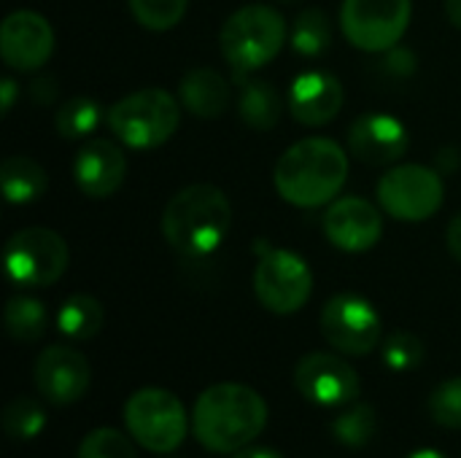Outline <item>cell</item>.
<instances>
[{"instance_id":"obj_1","label":"cell","mask_w":461,"mask_h":458,"mask_svg":"<svg viewBox=\"0 0 461 458\" xmlns=\"http://www.w3.org/2000/svg\"><path fill=\"white\" fill-rule=\"evenodd\" d=\"M267 427V402L243 383H216L194 402L192 429L211 454H238Z\"/></svg>"},{"instance_id":"obj_2","label":"cell","mask_w":461,"mask_h":458,"mask_svg":"<svg viewBox=\"0 0 461 458\" xmlns=\"http://www.w3.org/2000/svg\"><path fill=\"white\" fill-rule=\"evenodd\" d=\"M348 178V157L332 138H303L289 146L273 170L276 192L294 208L335 202Z\"/></svg>"},{"instance_id":"obj_3","label":"cell","mask_w":461,"mask_h":458,"mask_svg":"<svg viewBox=\"0 0 461 458\" xmlns=\"http://www.w3.org/2000/svg\"><path fill=\"white\" fill-rule=\"evenodd\" d=\"M232 227V205L213 184H192L176 192L162 211L167 246L186 259H205L221 248Z\"/></svg>"},{"instance_id":"obj_4","label":"cell","mask_w":461,"mask_h":458,"mask_svg":"<svg viewBox=\"0 0 461 458\" xmlns=\"http://www.w3.org/2000/svg\"><path fill=\"white\" fill-rule=\"evenodd\" d=\"M286 40V22L281 11L262 3H249L227 16L219 32L221 57L232 73H254L273 62Z\"/></svg>"},{"instance_id":"obj_5","label":"cell","mask_w":461,"mask_h":458,"mask_svg":"<svg viewBox=\"0 0 461 458\" xmlns=\"http://www.w3.org/2000/svg\"><path fill=\"white\" fill-rule=\"evenodd\" d=\"M181 121L178 100L159 86H146L124 94L108 108V130L116 140L135 151L165 146Z\"/></svg>"},{"instance_id":"obj_6","label":"cell","mask_w":461,"mask_h":458,"mask_svg":"<svg viewBox=\"0 0 461 458\" xmlns=\"http://www.w3.org/2000/svg\"><path fill=\"white\" fill-rule=\"evenodd\" d=\"M124 427L135 445L151 454H173L189 432L181 400L165 389H140L124 405Z\"/></svg>"},{"instance_id":"obj_7","label":"cell","mask_w":461,"mask_h":458,"mask_svg":"<svg viewBox=\"0 0 461 458\" xmlns=\"http://www.w3.org/2000/svg\"><path fill=\"white\" fill-rule=\"evenodd\" d=\"M259 262L254 267V294L259 305L276 316L297 313L313 292V273L308 262L289 251L257 243Z\"/></svg>"},{"instance_id":"obj_8","label":"cell","mask_w":461,"mask_h":458,"mask_svg":"<svg viewBox=\"0 0 461 458\" xmlns=\"http://www.w3.org/2000/svg\"><path fill=\"white\" fill-rule=\"evenodd\" d=\"M70 262L68 243L62 235L46 227H30L5 243V273L14 286L43 289L57 283Z\"/></svg>"},{"instance_id":"obj_9","label":"cell","mask_w":461,"mask_h":458,"mask_svg":"<svg viewBox=\"0 0 461 458\" xmlns=\"http://www.w3.org/2000/svg\"><path fill=\"white\" fill-rule=\"evenodd\" d=\"M413 0H343L340 27L359 51L384 54L408 32Z\"/></svg>"},{"instance_id":"obj_10","label":"cell","mask_w":461,"mask_h":458,"mask_svg":"<svg viewBox=\"0 0 461 458\" xmlns=\"http://www.w3.org/2000/svg\"><path fill=\"white\" fill-rule=\"evenodd\" d=\"M446 200L438 170L427 165H397L378 181V202L397 221H427Z\"/></svg>"},{"instance_id":"obj_11","label":"cell","mask_w":461,"mask_h":458,"mask_svg":"<svg viewBox=\"0 0 461 458\" xmlns=\"http://www.w3.org/2000/svg\"><path fill=\"white\" fill-rule=\"evenodd\" d=\"M321 335L346 356H367L384 337V321L370 300L359 294H335L321 310Z\"/></svg>"},{"instance_id":"obj_12","label":"cell","mask_w":461,"mask_h":458,"mask_svg":"<svg viewBox=\"0 0 461 458\" xmlns=\"http://www.w3.org/2000/svg\"><path fill=\"white\" fill-rule=\"evenodd\" d=\"M294 386L311 405L319 408H346L357 402L362 391L357 370L346 359L324 351H313L297 362Z\"/></svg>"},{"instance_id":"obj_13","label":"cell","mask_w":461,"mask_h":458,"mask_svg":"<svg viewBox=\"0 0 461 458\" xmlns=\"http://www.w3.org/2000/svg\"><path fill=\"white\" fill-rule=\"evenodd\" d=\"M89 381L86 356L70 346H49L35 359V389L54 408L76 405L89 391Z\"/></svg>"},{"instance_id":"obj_14","label":"cell","mask_w":461,"mask_h":458,"mask_svg":"<svg viewBox=\"0 0 461 458\" xmlns=\"http://www.w3.org/2000/svg\"><path fill=\"white\" fill-rule=\"evenodd\" d=\"M54 51V30L38 11H14L0 24V57L19 73L41 70Z\"/></svg>"},{"instance_id":"obj_15","label":"cell","mask_w":461,"mask_h":458,"mask_svg":"<svg viewBox=\"0 0 461 458\" xmlns=\"http://www.w3.org/2000/svg\"><path fill=\"white\" fill-rule=\"evenodd\" d=\"M348 148L365 165H375V167L394 165L408 154L411 132L397 116L384 111H370L354 119L348 130Z\"/></svg>"},{"instance_id":"obj_16","label":"cell","mask_w":461,"mask_h":458,"mask_svg":"<svg viewBox=\"0 0 461 458\" xmlns=\"http://www.w3.org/2000/svg\"><path fill=\"white\" fill-rule=\"evenodd\" d=\"M324 235L335 248L346 254H362L381 240L384 216L362 197H340L324 213Z\"/></svg>"},{"instance_id":"obj_17","label":"cell","mask_w":461,"mask_h":458,"mask_svg":"<svg viewBox=\"0 0 461 458\" xmlns=\"http://www.w3.org/2000/svg\"><path fill=\"white\" fill-rule=\"evenodd\" d=\"M127 175L124 151L108 138L86 140L73 159V178L78 189L92 200H105L119 192Z\"/></svg>"},{"instance_id":"obj_18","label":"cell","mask_w":461,"mask_h":458,"mask_svg":"<svg viewBox=\"0 0 461 458\" xmlns=\"http://www.w3.org/2000/svg\"><path fill=\"white\" fill-rule=\"evenodd\" d=\"M346 103L343 84L327 70H308L289 86V111L303 127L330 124Z\"/></svg>"},{"instance_id":"obj_19","label":"cell","mask_w":461,"mask_h":458,"mask_svg":"<svg viewBox=\"0 0 461 458\" xmlns=\"http://www.w3.org/2000/svg\"><path fill=\"white\" fill-rule=\"evenodd\" d=\"M230 84L213 67H192L178 84L181 105L197 119H219L230 108Z\"/></svg>"},{"instance_id":"obj_20","label":"cell","mask_w":461,"mask_h":458,"mask_svg":"<svg viewBox=\"0 0 461 458\" xmlns=\"http://www.w3.org/2000/svg\"><path fill=\"white\" fill-rule=\"evenodd\" d=\"M240 94H238V113L240 119L259 132L273 130L281 121L284 113V100L276 89V84L265 78H249V73H232Z\"/></svg>"},{"instance_id":"obj_21","label":"cell","mask_w":461,"mask_h":458,"mask_svg":"<svg viewBox=\"0 0 461 458\" xmlns=\"http://www.w3.org/2000/svg\"><path fill=\"white\" fill-rule=\"evenodd\" d=\"M0 186L11 205H27L43 197L49 178L46 170L27 154H11L0 165Z\"/></svg>"},{"instance_id":"obj_22","label":"cell","mask_w":461,"mask_h":458,"mask_svg":"<svg viewBox=\"0 0 461 458\" xmlns=\"http://www.w3.org/2000/svg\"><path fill=\"white\" fill-rule=\"evenodd\" d=\"M103 321H105V310L89 294H73L57 310V329L76 343L92 340L103 329Z\"/></svg>"},{"instance_id":"obj_23","label":"cell","mask_w":461,"mask_h":458,"mask_svg":"<svg viewBox=\"0 0 461 458\" xmlns=\"http://www.w3.org/2000/svg\"><path fill=\"white\" fill-rule=\"evenodd\" d=\"M108 121V113L103 111V105L92 97H70L59 105L57 116H54V127L62 138L68 140H81L89 138L92 132L100 130V124Z\"/></svg>"},{"instance_id":"obj_24","label":"cell","mask_w":461,"mask_h":458,"mask_svg":"<svg viewBox=\"0 0 461 458\" xmlns=\"http://www.w3.org/2000/svg\"><path fill=\"white\" fill-rule=\"evenodd\" d=\"M378 429V416L375 408L367 402H351L346 410L332 421V437L348 448V451H362L373 443Z\"/></svg>"},{"instance_id":"obj_25","label":"cell","mask_w":461,"mask_h":458,"mask_svg":"<svg viewBox=\"0 0 461 458\" xmlns=\"http://www.w3.org/2000/svg\"><path fill=\"white\" fill-rule=\"evenodd\" d=\"M332 46V24L321 8H305L292 24V49L300 57H321Z\"/></svg>"},{"instance_id":"obj_26","label":"cell","mask_w":461,"mask_h":458,"mask_svg":"<svg viewBox=\"0 0 461 458\" xmlns=\"http://www.w3.org/2000/svg\"><path fill=\"white\" fill-rule=\"evenodd\" d=\"M46 305L35 297H11L5 305V329L16 343H38L46 332Z\"/></svg>"},{"instance_id":"obj_27","label":"cell","mask_w":461,"mask_h":458,"mask_svg":"<svg viewBox=\"0 0 461 458\" xmlns=\"http://www.w3.org/2000/svg\"><path fill=\"white\" fill-rule=\"evenodd\" d=\"M46 427V410L32 397H16L3 410V429L11 440H35Z\"/></svg>"},{"instance_id":"obj_28","label":"cell","mask_w":461,"mask_h":458,"mask_svg":"<svg viewBox=\"0 0 461 458\" xmlns=\"http://www.w3.org/2000/svg\"><path fill=\"white\" fill-rule=\"evenodd\" d=\"M127 5L143 30L165 32V30H173L184 19L189 0H127Z\"/></svg>"},{"instance_id":"obj_29","label":"cell","mask_w":461,"mask_h":458,"mask_svg":"<svg viewBox=\"0 0 461 458\" xmlns=\"http://www.w3.org/2000/svg\"><path fill=\"white\" fill-rule=\"evenodd\" d=\"M384 364L394 373H413L424 362V343L411 332H392L381 348Z\"/></svg>"},{"instance_id":"obj_30","label":"cell","mask_w":461,"mask_h":458,"mask_svg":"<svg viewBox=\"0 0 461 458\" xmlns=\"http://www.w3.org/2000/svg\"><path fill=\"white\" fill-rule=\"evenodd\" d=\"M135 443V440H132ZM130 437L122 435L119 429H95L89 432L81 445H78V454L76 458H138L135 456V448H132Z\"/></svg>"},{"instance_id":"obj_31","label":"cell","mask_w":461,"mask_h":458,"mask_svg":"<svg viewBox=\"0 0 461 458\" xmlns=\"http://www.w3.org/2000/svg\"><path fill=\"white\" fill-rule=\"evenodd\" d=\"M429 413L443 429H461V375L443 381L429 394Z\"/></svg>"},{"instance_id":"obj_32","label":"cell","mask_w":461,"mask_h":458,"mask_svg":"<svg viewBox=\"0 0 461 458\" xmlns=\"http://www.w3.org/2000/svg\"><path fill=\"white\" fill-rule=\"evenodd\" d=\"M416 65H419L416 54H413L411 49L400 46V43H397L394 49L384 51V62H381V67H384L389 76H394V78H408V76H413V73H416Z\"/></svg>"},{"instance_id":"obj_33","label":"cell","mask_w":461,"mask_h":458,"mask_svg":"<svg viewBox=\"0 0 461 458\" xmlns=\"http://www.w3.org/2000/svg\"><path fill=\"white\" fill-rule=\"evenodd\" d=\"M30 94H32V100H35V103H43V105H49V103H51V97L57 94V81H54L51 76H43V78L32 81V86H30Z\"/></svg>"},{"instance_id":"obj_34","label":"cell","mask_w":461,"mask_h":458,"mask_svg":"<svg viewBox=\"0 0 461 458\" xmlns=\"http://www.w3.org/2000/svg\"><path fill=\"white\" fill-rule=\"evenodd\" d=\"M446 243H448V251H451V256L461 262V213H456L454 219H451V224H448V229H446Z\"/></svg>"},{"instance_id":"obj_35","label":"cell","mask_w":461,"mask_h":458,"mask_svg":"<svg viewBox=\"0 0 461 458\" xmlns=\"http://www.w3.org/2000/svg\"><path fill=\"white\" fill-rule=\"evenodd\" d=\"M16 97H19V84L14 81V78H3L0 81V100H3V116H8L11 113V108H14V103H16Z\"/></svg>"},{"instance_id":"obj_36","label":"cell","mask_w":461,"mask_h":458,"mask_svg":"<svg viewBox=\"0 0 461 458\" xmlns=\"http://www.w3.org/2000/svg\"><path fill=\"white\" fill-rule=\"evenodd\" d=\"M232 458H284L278 451H273V448H251V445H246V448H240L238 454H232Z\"/></svg>"},{"instance_id":"obj_37","label":"cell","mask_w":461,"mask_h":458,"mask_svg":"<svg viewBox=\"0 0 461 458\" xmlns=\"http://www.w3.org/2000/svg\"><path fill=\"white\" fill-rule=\"evenodd\" d=\"M446 13H448L451 24H456L461 30V0H446Z\"/></svg>"},{"instance_id":"obj_38","label":"cell","mask_w":461,"mask_h":458,"mask_svg":"<svg viewBox=\"0 0 461 458\" xmlns=\"http://www.w3.org/2000/svg\"><path fill=\"white\" fill-rule=\"evenodd\" d=\"M408 458H448L440 451H432V448H421V451H413Z\"/></svg>"},{"instance_id":"obj_39","label":"cell","mask_w":461,"mask_h":458,"mask_svg":"<svg viewBox=\"0 0 461 458\" xmlns=\"http://www.w3.org/2000/svg\"><path fill=\"white\" fill-rule=\"evenodd\" d=\"M284 3H300V0H284Z\"/></svg>"}]
</instances>
